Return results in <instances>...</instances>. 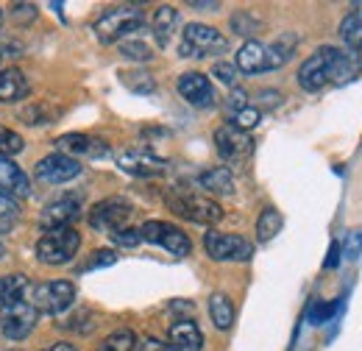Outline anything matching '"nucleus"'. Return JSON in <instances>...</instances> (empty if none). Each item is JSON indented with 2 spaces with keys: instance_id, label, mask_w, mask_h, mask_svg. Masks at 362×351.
I'll return each mask as SVG.
<instances>
[{
  "instance_id": "obj_1",
  "label": "nucleus",
  "mask_w": 362,
  "mask_h": 351,
  "mask_svg": "<svg viewBox=\"0 0 362 351\" xmlns=\"http://www.w3.org/2000/svg\"><path fill=\"white\" fill-rule=\"evenodd\" d=\"M142 25H145L142 8H136V6H120V8L103 11L92 23V31H95V37H98L100 45H115L120 42L123 37H132Z\"/></svg>"
},
{
  "instance_id": "obj_2",
  "label": "nucleus",
  "mask_w": 362,
  "mask_h": 351,
  "mask_svg": "<svg viewBox=\"0 0 362 351\" xmlns=\"http://www.w3.org/2000/svg\"><path fill=\"white\" fill-rule=\"evenodd\" d=\"M228 50V40L212 25L204 23H189L181 31L179 53L184 59H206V56H221Z\"/></svg>"
},
{
  "instance_id": "obj_3",
  "label": "nucleus",
  "mask_w": 362,
  "mask_h": 351,
  "mask_svg": "<svg viewBox=\"0 0 362 351\" xmlns=\"http://www.w3.org/2000/svg\"><path fill=\"white\" fill-rule=\"evenodd\" d=\"M28 301L34 304L37 312L62 315V312H67V309L73 307V301H76V284L67 282V279H47L42 284L31 287Z\"/></svg>"
},
{
  "instance_id": "obj_4",
  "label": "nucleus",
  "mask_w": 362,
  "mask_h": 351,
  "mask_svg": "<svg viewBox=\"0 0 362 351\" xmlns=\"http://www.w3.org/2000/svg\"><path fill=\"white\" fill-rule=\"evenodd\" d=\"M168 207L179 218L201 223V226H215V223L223 220V207L218 201L204 198V195H192V192H173V195H168Z\"/></svg>"
},
{
  "instance_id": "obj_5",
  "label": "nucleus",
  "mask_w": 362,
  "mask_h": 351,
  "mask_svg": "<svg viewBox=\"0 0 362 351\" xmlns=\"http://www.w3.org/2000/svg\"><path fill=\"white\" fill-rule=\"evenodd\" d=\"M81 248V234L70 226V229H56L45 231L37 243V257L45 265H67Z\"/></svg>"
},
{
  "instance_id": "obj_6",
  "label": "nucleus",
  "mask_w": 362,
  "mask_h": 351,
  "mask_svg": "<svg viewBox=\"0 0 362 351\" xmlns=\"http://www.w3.org/2000/svg\"><path fill=\"white\" fill-rule=\"evenodd\" d=\"M323 59H326V76H329V84H349L354 81L362 73V56L357 50H349V47H334V45H323Z\"/></svg>"
},
{
  "instance_id": "obj_7",
  "label": "nucleus",
  "mask_w": 362,
  "mask_h": 351,
  "mask_svg": "<svg viewBox=\"0 0 362 351\" xmlns=\"http://www.w3.org/2000/svg\"><path fill=\"white\" fill-rule=\"evenodd\" d=\"M139 237H142L145 243L162 246V248L170 251L173 257H189V251H192V243H189L187 231H181L179 226L165 223V220H148V223L139 229Z\"/></svg>"
},
{
  "instance_id": "obj_8",
  "label": "nucleus",
  "mask_w": 362,
  "mask_h": 351,
  "mask_svg": "<svg viewBox=\"0 0 362 351\" xmlns=\"http://www.w3.org/2000/svg\"><path fill=\"white\" fill-rule=\"evenodd\" d=\"M37 318H40V312L34 309L28 299L6 304V307H0V332L8 340H25L34 332Z\"/></svg>"
},
{
  "instance_id": "obj_9",
  "label": "nucleus",
  "mask_w": 362,
  "mask_h": 351,
  "mask_svg": "<svg viewBox=\"0 0 362 351\" xmlns=\"http://www.w3.org/2000/svg\"><path fill=\"white\" fill-rule=\"evenodd\" d=\"M204 248L218 263H245L254 254V246L240 234H223V231H206Z\"/></svg>"
},
{
  "instance_id": "obj_10",
  "label": "nucleus",
  "mask_w": 362,
  "mask_h": 351,
  "mask_svg": "<svg viewBox=\"0 0 362 351\" xmlns=\"http://www.w3.org/2000/svg\"><path fill=\"white\" fill-rule=\"evenodd\" d=\"M129 218H132V204L126 198H103L100 204L92 207L90 215H87L95 231H109V234L126 229Z\"/></svg>"
},
{
  "instance_id": "obj_11",
  "label": "nucleus",
  "mask_w": 362,
  "mask_h": 351,
  "mask_svg": "<svg viewBox=\"0 0 362 351\" xmlns=\"http://www.w3.org/2000/svg\"><path fill=\"white\" fill-rule=\"evenodd\" d=\"M81 215V195L76 192H64L62 198L50 201L45 209L40 212L37 226L42 231H56V229H70V223Z\"/></svg>"
},
{
  "instance_id": "obj_12",
  "label": "nucleus",
  "mask_w": 362,
  "mask_h": 351,
  "mask_svg": "<svg viewBox=\"0 0 362 351\" xmlns=\"http://www.w3.org/2000/svg\"><path fill=\"white\" fill-rule=\"evenodd\" d=\"M215 145H218L221 159H226V162H231V165L245 162V159L254 154V137H251L248 132L234 129L231 123L221 126V129L215 132Z\"/></svg>"
},
{
  "instance_id": "obj_13",
  "label": "nucleus",
  "mask_w": 362,
  "mask_h": 351,
  "mask_svg": "<svg viewBox=\"0 0 362 351\" xmlns=\"http://www.w3.org/2000/svg\"><path fill=\"white\" fill-rule=\"evenodd\" d=\"M78 173H81L78 159L64 156V154H47L45 159H40L37 168H34V176L45 184H64V181H73Z\"/></svg>"
},
{
  "instance_id": "obj_14",
  "label": "nucleus",
  "mask_w": 362,
  "mask_h": 351,
  "mask_svg": "<svg viewBox=\"0 0 362 351\" xmlns=\"http://www.w3.org/2000/svg\"><path fill=\"white\" fill-rule=\"evenodd\" d=\"M117 165L120 171H126L129 176H136V178H151V176H162L168 171V162L145 148H132L126 154L117 156Z\"/></svg>"
},
{
  "instance_id": "obj_15",
  "label": "nucleus",
  "mask_w": 362,
  "mask_h": 351,
  "mask_svg": "<svg viewBox=\"0 0 362 351\" xmlns=\"http://www.w3.org/2000/svg\"><path fill=\"white\" fill-rule=\"evenodd\" d=\"M179 95L187 100V103H192L195 109H209L212 103H215V89H212V81L204 76V73H184L179 79Z\"/></svg>"
},
{
  "instance_id": "obj_16",
  "label": "nucleus",
  "mask_w": 362,
  "mask_h": 351,
  "mask_svg": "<svg viewBox=\"0 0 362 351\" xmlns=\"http://www.w3.org/2000/svg\"><path fill=\"white\" fill-rule=\"evenodd\" d=\"M0 192L11 195V198H28L31 195V181L25 171L11 162V159H3L0 156Z\"/></svg>"
},
{
  "instance_id": "obj_17",
  "label": "nucleus",
  "mask_w": 362,
  "mask_h": 351,
  "mask_svg": "<svg viewBox=\"0 0 362 351\" xmlns=\"http://www.w3.org/2000/svg\"><path fill=\"white\" fill-rule=\"evenodd\" d=\"M234 67H237V73H245V76L265 73V70H268V47L259 42V40L243 42V47L237 50Z\"/></svg>"
},
{
  "instance_id": "obj_18",
  "label": "nucleus",
  "mask_w": 362,
  "mask_h": 351,
  "mask_svg": "<svg viewBox=\"0 0 362 351\" xmlns=\"http://www.w3.org/2000/svg\"><path fill=\"white\" fill-rule=\"evenodd\" d=\"M168 346H173L176 351H201L204 346V335L198 329L195 321L184 318V321H176L168 332Z\"/></svg>"
},
{
  "instance_id": "obj_19",
  "label": "nucleus",
  "mask_w": 362,
  "mask_h": 351,
  "mask_svg": "<svg viewBox=\"0 0 362 351\" xmlns=\"http://www.w3.org/2000/svg\"><path fill=\"white\" fill-rule=\"evenodd\" d=\"M298 84L307 92H317L329 84V76H326V59H323V50L317 47L315 53L298 67Z\"/></svg>"
},
{
  "instance_id": "obj_20",
  "label": "nucleus",
  "mask_w": 362,
  "mask_h": 351,
  "mask_svg": "<svg viewBox=\"0 0 362 351\" xmlns=\"http://www.w3.org/2000/svg\"><path fill=\"white\" fill-rule=\"evenodd\" d=\"M28 92H31L28 79H25V73H23L20 67H6V70H0V103L23 100Z\"/></svg>"
},
{
  "instance_id": "obj_21",
  "label": "nucleus",
  "mask_w": 362,
  "mask_h": 351,
  "mask_svg": "<svg viewBox=\"0 0 362 351\" xmlns=\"http://www.w3.org/2000/svg\"><path fill=\"white\" fill-rule=\"evenodd\" d=\"M56 148H62L59 154H64V156H70V154H76V156H98L95 148H106V145L87 137V134H64V137L56 139Z\"/></svg>"
},
{
  "instance_id": "obj_22",
  "label": "nucleus",
  "mask_w": 362,
  "mask_h": 351,
  "mask_svg": "<svg viewBox=\"0 0 362 351\" xmlns=\"http://www.w3.org/2000/svg\"><path fill=\"white\" fill-rule=\"evenodd\" d=\"M28 293H31L28 276L11 273V276H3L0 279V307L14 304V301H23V299H28Z\"/></svg>"
},
{
  "instance_id": "obj_23",
  "label": "nucleus",
  "mask_w": 362,
  "mask_h": 351,
  "mask_svg": "<svg viewBox=\"0 0 362 351\" xmlns=\"http://www.w3.org/2000/svg\"><path fill=\"white\" fill-rule=\"evenodd\" d=\"M176 25H179V11H176L173 6H159L156 14H153V23H151L156 42L168 45V40H170L173 31H176Z\"/></svg>"
},
{
  "instance_id": "obj_24",
  "label": "nucleus",
  "mask_w": 362,
  "mask_h": 351,
  "mask_svg": "<svg viewBox=\"0 0 362 351\" xmlns=\"http://www.w3.org/2000/svg\"><path fill=\"white\" fill-rule=\"evenodd\" d=\"M340 37L349 50H362V3H357L351 14H346V20L340 23Z\"/></svg>"
},
{
  "instance_id": "obj_25",
  "label": "nucleus",
  "mask_w": 362,
  "mask_h": 351,
  "mask_svg": "<svg viewBox=\"0 0 362 351\" xmlns=\"http://www.w3.org/2000/svg\"><path fill=\"white\" fill-rule=\"evenodd\" d=\"M209 318L221 332L234 326V304H231L226 293H212L209 296Z\"/></svg>"
},
{
  "instance_id": "obj_26",
  "label": "nucleus",
  "mask_w": 362,
  "mask_h": 351,
  "mask_svg": "<svg viewBox=\"0 0 362 351\" xmlns=\"http://www.w3.org/2000/svg\"><path fill=\"white\" fill-rule=\"evenodd\" d=\"M201 187L206 192H215V195H231L234 192V176L226 168H212V171H204L201 173Z\"/></svg>"
},
{
  "instance_id": "obj_27",
  "label": "nucleus",
  "mask_w": 362,
  "mask_h": 351,
  "mask_svg": "<svg viewBox=\"0 0 362 351\" xmlns=\"http://www.w3.org/2000/svg\"><path fill=\"white\" fill-rule=\"evenodd\" d=\"M265 47H268V70H276V67H281V64L296 53L298 37H296V34H281L276 42L265 45Z\"/></svg>"
},
{
  "instance_id": "obj_28",
  "label": "nucleus",
  "mask_w": 362,
  "mask_h": 351,
  "mask_svg": "<svg viewBox=\"0 0 362 351\" xmlns=\"http://www.w3.org/2000/svg\"><path fill=\"white\" fill-rule=\"evenodd\" d=\"M281 212L279 209H273V207H268V209H262V215H259V220H257V240L259 243H271L273 237L281 231Z\"/></svg>"
},
{
  "instance_id": "obj_29",
  "label": "nucleus",
  "mask_w": 362,
  "mask_h": 351,
  "mask_svg": "<svg viewBox=\"0 0 362 351\" xmlns=\"http://www.w3.org/2000/svg\"><path fill=\"white\" fill-rule=\"evenodd\" d=\"M20 215H23L20 201L11 198V195H6V192H0V234L11 231L20 223Z\"/></svg>"
},
{
  "instance_id": "obj_30",
  "label": "nucleus",
  "mask_w": 362,
  "mask_h": 351,
  "mask_svg": "<svg viewBox=\"0 0 362 351\" xmlns=\"http://www.w3.org/2000/svg\"><path fill=\"white\" fill-rule=\"evenodd\" d=\"M136 338L132 329H117L109 338H103V343L98 346V351H134Z\"/></svg>"
},
{
  "instance_id": "obj_31",
  "label": "nucleus",
  "mask_w": 362,
  "mask_h": 351,
  "mask_svg": "<svg viewBox=\"0 0 362 351\" xmlns=\"http://www.w3.org/2000/svg\"><path fill=\"white\" fill-rule=\"evenodd\" d=\"M23 151H25V139L17 132L0 126V156H3V159H11V156H17V154H23Z\"/></svg>"
},
{
  "instance_id": "obj_32",
  "label": "nucleus",
  "mask_w": 362,
  "mask_h": 351,
  "mask_svg": "<svg viewBox=\"0 0 362 351\" xmlns=\"http://www.w3.org/2000/svg\"><path fill=\"white\" fill-rule=\"evenodd\" d=\"M228 117H231V126H234V129L251 134V129H254V126H259V117H262V112H259L257 106H243V109L231 112Z\"/></svg>"
},
{
  "instance_id": "obj_33",
  "label": "nucleus",
  "mask_w": 362,
  "mask_h": 351,
  "mask_svg": "<svg viewBox=\"0 0 362 351\" xmlns=\"http://www.w3.org/2000/svg\"><path fill=\"white\" fill-rule=\"evenodd\" d=\"M259 20L251 14V11H237L234 17H231V28H234V34H240V37H254L257 31H259Z\"/></svg>"
},
{
  "instance_id": "obj_34",
  "label": "nucleus",
  "mask_w": 362,
  "mask_h": 351,
  "mask_svg": "<svg viewBox=\"0 0 362 351\" xmlns=\"http://www.w3.org/2000/svg\"><path fill=\"white\" fill-rule=\"evenodd\" d=\"M120 53H123L126 59H132V62H151V56H153V50L145 42H139V40L120 42Z\"/></svg>"
},
{
  "instance_id": "obj_35",
  "label": "nucleus",
  "mask_w": 362,
  "mask_h": 351,
  "mask_svg": "<svg viewBox=\"0 0 362 351\" xmlns=\"http://www.w3.org/2000/svg\"><path fill=\"white\" fill-rule=\"evenodd\" d=\"M64 329H70V332H81V335H90L92 329H95V315L87 312V309H81V312H76L73 318H67Z\"/></svg>"
},
{
  "instance_id": "obj_36",
  "label": "nucleus",
  "mask_w": 362,
  "mask_h": 351,
  "mask_svg": "<svg viewBox=\"0 0 362 351\" xmlns=\"http://www.w3.org/2000/svg\"><path fill=\"white\" fill-rule=\"evenodd\" d=\"M334 312H337V301H315L307 312V318L310 323H326L329 318H334Z\"/></svg>"
},
{
  "instance_id": "obj_37",
  "label": "nucleus",
  "mask_w": 362,
  "mask_h": 351,
  "mask_svg": "<svg viewBox=\"0 0 362 351\" xmlns=\"http://www.w3.org/2000/svg\"><path fill=\"white\" fill-rule=\"evenodd\" d=\"M117 263V254L115 251H109V248H100V251H95L87 263L81 265V270H95V267H109V265Z\"/></svg>"
},
{
  "instance_id": "obj_38",
  "label": "nucleus",
  "mask_w": 362,
  "mask_h": 351,
  "mask_svg": "<svg viewBox=\"0 0 362 351\" xmlns=\"http://www.w3.org/2000/svg\"><path fill=\"white\" fill-rule=\"evenodd\" d=\"M212 76H215L221 84H226V87H237V67H234L231 62H218V64L212 67Z\"/></svg>"
},
{
  "instance_id": "obj_39",
  "label": "nucleus",
  "mask_w": 362,
  "mask_h": 351,
  "mask_svg": "<svg viewBox=\"0 0 362 351\" xmlns=\"http://www.w3.org/2000/svg\"><path fill=\"white\" fill-rule=\"evenodd\" d=\"M112 240L117 243V246H123V248H134V246H139L142 243V237H139V229H120V231H115L112 234Z\"/></svg>"
},
{
  "instance_id": "obj_40",
  "label": "nucleus",
  "mask_w": 362,
  "mask_h": 351,
  "mask_svg": "<svg viewBox=\"0 0 362 351\" xmlns=\"http://www.w3.org/2000/svg\"><path fill=\"white\" fill-rule=\"evenodd\" d=\"M360 251H362V231H354V234H349V240L343 246V260L354 263L360 257Z\"/></svg>"
},
{
  "instance_id": "obj_41",
  "label": "nucleus",
  "mask_w": 362,
  "mask_h": 351,
  "mask_svg": "<svg viewBox=\"0 0 362 351\" xmlns=\"http://www.w3.org/2000/svg\"><path fill=\"white\" fill-rule=\"evenodd\" d=\"M11 14L20 23H31L37 17V6H31V3H11Z\"/></svg>"
},
{
  "instance_id": "obj_42",
  "label": "nucleus",
  "mask_w": 362,
  "mask_h": 351,
  "mask_svg": "<svg viewBox=\"0 0 362 351\" xmlns=\"http://www.w3.org/2000/svg\"><path fill=\"white\" fill-rule=\"evenodd\" d=\"M228 115H231V112H237V109H243V106H248V95H245V92H243V89H234V92H231V95H228Z\"/></svg>"
},
{
  "instance_id": "obj_43",
  "label": "nucleus",
  "mask_w": 362,
  "mask_h": 351,
  "mask_svg": "<svg viewBox=\"0 0 362 351\" xmlns=\"http://www.w3.org/2000/svg\"><path fill=\"white\" fill-rule=\"evenodd\" d=\"M136 351H176L173 346H168V343H162V340H156V338H145Z\"/></svg>"
},
{
  "instance_id": "obj_44",
  "label": "nucleus",
  "mask_w": 362,
  "mask_h": 351,
  "mask_svg": "<svg viewBox=\"0 0 362 351\" xmlns=\"http://www.w3.org/2000/svg\"><path fill=\"white\" fill-rule=\"evenodd\" d=\"M340 265V243H332L329 246V254H326V263L323 267H337Z\"/></svg>"
},
{
  "instance_id": "obj_45",
  "label": "nucleus",
  "mask_w": 362,
  "mask_h": 351,
  "mask_svg": "<svg viewBox=\"0 0 362 351\" xmlns=\"http://www.w3.org/2000/svg\"><path fill=\"white\" fill-rule=\"evenodd\" d=\"M192 8H201V11H215V8H221V3H189Z\"/></svg>"
},
{
  "instance_id": "obj_46",
  "label": "nucleus",
  "mask_w": 362,
  "mask_h": 351,
  "mask_svg": "<svg viewBox=\"0 0 362 351\" xmlns=\"http://www.w3.org/2000/svg\"><path fill=\"white\" fill-rule=\"evenodd\" d=\"M42 351H76V346L73 343H53V346H47Z\"/></svg>"
},
{
  "instance_id": "obj_47",
  "label": "nucleus",
  "mask_w": 362,
  "mask_h": 351,
  "mask_svg": "<svg viewBox=\"0 0 362 351\" xmlns=\"http://www.w3.org/2000/svg\"><path fill=\"white\" fill-rule=\"evenodd\" d=\"M3 254H6V248H3V243H0V260H3Z\"/></svg>"
},
{
  "instance_id": "obj_48",
  "label": "nucleus",
  "mask_w": 362,
  "mask_h": 351,
  "mask_svg": "<svg viewBox=\"0 0 362 351\" xmlns=\"http://www.w3.org/2000/svg\"><path fill=\"white\" fill-rule=\"evenodd\" d=\"M0 25H3V8H0Z\"/></svg>"
},
{
  "instance_id": "obj_49",
  "label": "nucleus",
  "mask_w": 362,
  "mask_h": 351,
  "mask_svg": "<svg viewBox=\"0 0 362 351\" xmlns=\"http://www.w3.org/2000/svg\"><path fill=\"white\" fill-rule=\"evenodd\" d=\"M0 62H3V47H0Z\"/></svg>"
}]
</instances>
